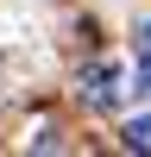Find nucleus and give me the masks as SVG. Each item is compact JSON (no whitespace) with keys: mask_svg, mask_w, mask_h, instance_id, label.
I'll return each instance as SVG.
<instances>
[{"mask_svg":"<svg viewBox=\"0 0 151 157\" xmlns=\"http://www.w3.org/2000/svg\"><path fill=\"white\" fill-rule=\"evenodd\" d=\"M120 101H126V69L120 63H88L82 69V107L107 113V107H120Z\"/></svg>","mask_w":151,"mask_h":157,"instance_id":"f257e3e1","label":"nucleus"},{"mask_svg":"<svg viewBox=\"0 0 151 157\" xmlns=\"http://www.w3.org/2000/svg\"><path fill=\"white\" fill-rule=\"evenodd\" d=\"M120 145L132 151V157H151V113H132V120H126V132H120Z\"/></svg>","mask_w":151,"mask_h":157,"instance_id":"f03ea898","label":"nucleus"},{"mask_svg":"<svg viewBox=\"0 0 151 157\" xmlns=\"http://www.w3.org/2000/svg\"><path fill=\"white\" fill-rule=\"evenodd\" d=\"M138 75H145V88H151V25L138 32Z\"/></svg>","mask_w":151,"mask_h":157,"instance_id":"7ed1b4c3","label":"nucleus"}]
</instances>
